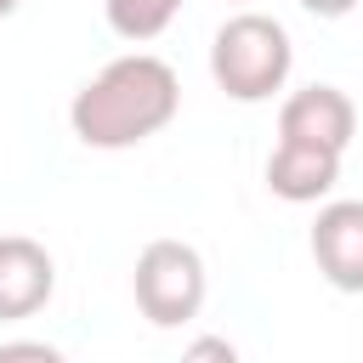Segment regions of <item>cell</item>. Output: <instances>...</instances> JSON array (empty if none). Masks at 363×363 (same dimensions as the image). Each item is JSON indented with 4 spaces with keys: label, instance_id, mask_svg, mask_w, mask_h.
<instances>
[{
    "label": "cell",
    "instance_id": "obj_1",
    "mask_svg": "<svg viewBox=\"0 0 363 363\" xmlns=\"http://www.w3.org/2000/svg\"><path fill=\"white\" fill-rule=\"evenodd\" d=\"M182 108V79L164 57H147V51H130V57H113L96 79H85L68 102V125L85 147H102V153H119V147H136L147 136H159Z\"/></svg>",
    "mask_w": 363,
    "mask_h": 363
},
{
    "label": "cell",
    "instance_id": "obj_2",
    "mask_svg": "<svg viewBox=\"0 0 363 363\" xmlns=\"http://www.w3.org/2000/svg\"><path fill=\"white\" fill-rule=\"evenodd\" d=\"M289 62H295L289 28L267 11H238L210 40V79L233 102H267L272 91H284Z\"/></svg>",
    "mask_w": 363,
    "mask_h": 363
},
{
    "label": "cell",
    "instance_id": "obj_3",
    "mask_svg": "<svg viewBox=\"0 0 363 363\" xmlns=\"http://www.w3.org/2000/svg\"><path fill=\"white\" fill-rule=\"evenodd\" d=\"M130 289H136V306H142L147 323L176 329V323L199 318L210 278H204V261H199L193 244H182V238H153V244L136 255Z\"/></svg>",
    "mask_w": 363,
    "mask_h": 363
},
{
    "label": "cell",
    "instance_id": "obj_4",
    "mask_svg": "<svg viewBox=\"0 0 363 363\" xmlns=\"http://www.w3.org/2000/svg\"><path fill=\"white\" fill-rule=\"evenodd\" d=\"M352 136H357V108L340 85H306V91L284 96V108H278V142L346 153Z\"/></svg>",
    "mask_w": 363,
    "mask_h": 363
},
{
    "label": "cell",
    "instance_id": "obj_5",
    "mask_svg": "<svg viewBox=\"0 0 363 363\" xmlns=\"http://www.w3.org/2000/svg\"><path fill=\"white\" fill-rule=\"evenodd\" d=\"M312 261L340 295H363V199H335L318 210Z\"/></svg>",
    "mask_w": 363,
    "mask_h": 363
},
{
    "label": "cell",
    "instance_id": "obj_6",
    "mask_svg": "<svg viewBox=\"0 0 363 363\" xmlns=\"http://www.w3.org/2000/svg\"><path fill=\"white\" fill-rule=\"evenodd\" d=\"M57 289V267L45 255V244L6 233L0 238V318H34Z\"/></svg>",
    "mask_w": 363,
    "mask_h": 363
},
{
    "label": "cell",
    "instance_id": "obj_7",
    "mask_svg": "<svg viewBox=\"0 0 363 363\" xmlns=\"http://www.w3.org/2000/svg\"><path fill=\"white\" fill-rule=\"evenodd\" d=\"M340 182V153L323 147H301V142H278L267 159V187L284 204H318L329 199V187Z\"/></svg>",
    "mask_w": 363,
    "mask_h": 363
},
{
    "label": "cell",
    "instance_id": "obj_8",
    "mask_svg": "<svg viewBox=\"0 0 363 363\" xmlns=\"http://www.w3.org/2000/svg\"><path fill=\"white\" fill-rule=\"evenodd\" d=\"M102 11H108V28L119 34V40H159L170 23H176V11H182V0H102Z\"/></svg>",
    "mask_w": 363,
    "mask_h": 363
},
{
    "label": "cell",
    "instance_id": "obj_9",
    "mask_svg": "<svg viewBox=\"0 0 363 363\" xmlns=\"http://www.w3.org/2000/svg\"><path fill=\"white\" fill-rule=\"evenodd\" d=\"M0 363H68L57 346H45V340H6L0 346Z\"/></svg>",
    "mask_w": 363,
    "mask_h": 363
},
{
    "label": "cell",
    "instance_id": "obj_10",
    "mask_svg": "<svg viewBox=\"0 0 363 363\" xmlns=\"http://www.w3.org/2000/svg\"><path fill=\"white\" fill-rule=\"evenodd\" d=\"M182 363H238V352H233V340H221V335H199V340L182 352Z\"/></svg>",
    "mask_w": 363,
    "mask_h": 363
},
{
    "label": "cell",
    "instance_id": "obj_11",
    "mask_svg": "<svg viewBox=\"0 0 363 363\" xmlns=\"http://www.w3.org/2000/svg\"><path fill=\"white\" fill-rule=\"evenodd\" d=\"M301 6H306L312 17H346V11L357 6V0H301Z\"/></svg>",
    "mask_w": 363,
    "mask_h": 363
},
{
    "label": "cell",
    "instance_id": "obj_12",
    "mask_svg": "<svg viewBox=\"0 0 363 363\" xmlns=\"http://www.w3.org/2000/svg\"><path fill=\"white\" fill-rule=\"evenodd\" d=\"M17 6H23V0H0V17H11V11H17Z\"/></svg>",
    "mask_w": 363,
    "mask_h": 363
}]
</instances>
